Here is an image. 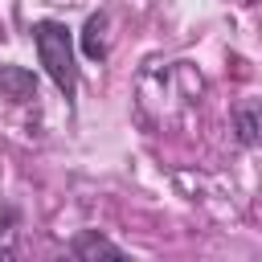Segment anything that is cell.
Masks as SVG:
<instances>
[{
	"label": "cell",
	"mask_w": 262,
	"mask_h": 262,
	"mask_svg": "<svg viewBox=\"0 0 262 262\" xmlns=\"http://www.w3.org/2000/svg\"><path fill=\"white\" fill-rule=\"evenodd\" d=\"M33 45H37V57L45 66V74L53 78V86L74 98L78 94V66H74V33L61 25V20H37L33 25Z\"/></svg>",
	"instance_id": "obj_1"
},
{
	"label": "cell",
	"mask_w": 262,
	"mask_h": 262,
	"mask_svg": "<svg viewBox=\"0 0 262 262\" xmlns=\"http://www.w3.org/2000/svg\"><path fill=\"white\" fill-rule=\"evenodd\" d=\"M0 94H4L8 102H29V98H37V78H33V70H25V66H0Z\"/></svg>",
	"instance_id": "obj_2"
},
{
	"label": "cell",
	"mask_w": 262,
	"mask_h": 262,
	"mask_svg": "<svg viewBox=\"0 0 262 262\" xmlns=\"http://www.w3.org/2000/svg\"><path fill=\"white\" fill-rule=\"evenodd\" d=\"M70 254H74V258H123V246H115V242L102 237L98 229H82V233L70 242Z\"/></svg>",
	"instance_id": "obj_3"
},
{
	"label": "cell",
	"mask_w": 262,
	"mask_h": 262,
	"mask_svg": "<svg viewBox=\"0 0 262 262\" xmlns=\"http://www.w3.org/2000/svg\"><path fill=\"white\" fill-rule=\"evenodd\" d=\"M106 12H94L90 20H86V29H82V53L90 57V61H102L106 57Z\"/></svg>",
	"instance_id": "obj_4"
},
{
	"label": "cell",
	"mask_w": 262,
	"mask_h": 262,
	"mask_svg": "<svg viewBox=\"0 0 262 262\" xmlns=\"http://www.w3.org/2000/svg\"><path fill=\"white\" fill-rule=\"evenodd\" d=\"M233 131H237V143L242 147H254L258 143V131H262V119L254 106H237L233 111Z\"/></svg>",
	"instance_id": "obj_5"
},
{
	"label": "cell",
	"mask_w": 262,
	"mask_h": 262,
	"mask_svg": "<svg viewBox=\"0 0 262 262\" xmlns=\"http://www.w3.org/2000/svg\"><path fill=\"white\" fill-rule=\"evenodd\" d=\"M16 209H4V225H0V258H12L16 254Z\"/></svg>",
	"instance_id": "obj_6"
}]
</instances>
